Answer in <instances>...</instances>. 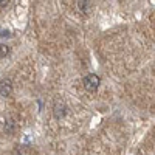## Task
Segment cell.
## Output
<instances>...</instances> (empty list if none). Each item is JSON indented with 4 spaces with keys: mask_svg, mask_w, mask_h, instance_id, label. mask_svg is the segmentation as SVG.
I'll use <instances>...</instances> for the list:
<instances>
[{
    "mask_svg": "<svg viewBox=\"0 0 155 155\" xmlns=\"http://www.w3.org/2000/svg\"><path fill=\"white\" fill-rule=\"evenodd\" d=\"M9 3V0H0V8H5Z\"/></svg>",
    "mask_w": 155,
    "mask_h": 155,
    "instance_id": "7",
    "label": "cell"
},
{
    "mask_svg": "<svg viewBox=\"0 0 155 155\" xmlns=\"http://www.w3.org/2000/svg\"><path fill=\"white\" fill-rule=\"evenodd\" d=\"M2 36H3V37H8V36H11V33H8V31H3V33H2Z\"/></svg>",
    "mask_w": 155,
    "mask_h": 155,
    "instance_id": "8",
    "label": "cell"
},
{
    "mask_svg": "<svg viewBox=\"0 0 155 155\" xmlns=\"http://www.w3.org/2000/svg\"><path fill=\"white\" fill-rule=\"evenodd\" d=\"M78 9L81 12H84V14H87L90 11V2L88 0H78Z\"/></svg>",
    "mask_w": 155,
    "mask_h": 155,
    "instance_id": "4",
    "label": "cell"
},
{
    "mask_svg": "<svg viewBox=\"0 0 155 155\" xmlns=\"http://www.w3.org/2000/svg\"><path fill=\"white\" fill-rule=\"evenodd\" d=\"M53 115H54V118L56 120H62L64 116L67 115V107L64 106V104H54V107H53Z\"/></svg>",
    "mask_w": 155,
    "mask_h": 155,
    "instance_id": "3",
    "label": "cell"
},
{
    "mask_svg": "<svg viewBox=\"0 0 155 155\" xmlns=\"http://www.w3.org/2000/svg\"><path fill=\"white\" fill-rule=\"evenodd\" d=\"M12 130H14V123H12L11 120H6L5 121V132L6 134H11Z\"/></svg>",
    "mask_w": 155,
    "mask_h": 155,
    "instance_id": "6",
    "label": "cell"
},
{
    "mask_svg": "<svg viewBox=\"0 0 155 155\" xmlns=\"http://www.w3.org/2000/svg\"><path fill=\"white\" fill-rule=\"evenodd\" d=\"M99 84H101V78L98 74H88L84 79V88L87 92H95L99 87Z\"/></svg>",
    "mask_w": 155,
    "mask_h": 155,
    "instance_id": "1",
    "label": "cell"
},
{
    "mask_svg": "<svg viewBox=\"0 0 155 155\" xmlns=\"http://www.w3.org/2000/svg\"><path fill=\"white\" fill-rule=\"evenodd\" d=\"M11 93H12V84H11V81H8V79L0 81V96L8 98Z\"/></svg>",
    "mask_w": 155,
    "mask_h": 155,
    "instance_id": "2",
    "label": "cell"
},
{
    "mask_svg": "<svg viewBox=\"0 0 155 155\" xmlns=\"http://www.w3.org/2000/svg\"><path fill=\"white\" fill-rule=\"evenodd\" d=\"M9 54V47L5 44H0V59H3Z\"/></svg>",
    "mask_w": 155,
    "mask_h": 155,
    "instance_id": "5",
    "label": "cell"
}]
</instances>
